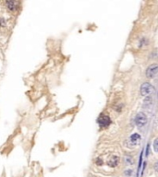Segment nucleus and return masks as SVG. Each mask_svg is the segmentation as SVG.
I'll list each match as a JSON object with an SVG mask.
<instances>
[{
  "instance_id": "obj_4",
  "label": "nucleus",
  "mask_w": 158,
  "mask_h": 177,
  "mask_svg": "<svg viewBox=\"0 0 158 177\" xmlns=\"http://www.w3.org/2000/svg\"><path fill=\"white\" fill-rule=\"evenodd\" d=\"M157 69H158L157 64H153L151 66H149V68L146 70V77L149 78H155L157 75Z\"/></svg>"
},
{
  "instance_id": "obj_8",
  "label": "nucleus",
  "mask_w": 158,
  "mask_h": 177,
  "mask_svg": "<svg viewBox=\"0 0 158 177\" xmlns=\"http://www.w3.org/2000/svg\"><path fill=\"white\" fill-rule=\"evenodd\" d=\"M125 162L127 164H132L133 163V160L131 159V157H129V156H126V158H125Z\"/></svg>"
},
{
  "instance_id": "obj_2",
  "label": "nucleus",
  "mask_w": 158,
  "mask_h": 177,
  "mask_svg": "<svg viewBox=\"0 0 158 177\" xmlns=\"http://www.w3.org/2000/svg\"><path fill=\"white\" fill-rule=\"evenodd\" d=\"M153 90V86L148 83V82H145L143 85L141 86V96H147L149 94H151Z\"/></svg>"
},
{
  "instance_id": "obj_5",
  "label": "nucleus",
  "mask_w": 158,
  "mask_h": 177,
  "mask_svg": "<svg viewBox=\"0 0 158 177\" xmlns=\"http://www.w3.org/2000/svg\"><path fill=\"white\" fill-rule=\"evenodd\" d=\"M129 141H130V143H132L133 145L139 144L140 141H141V137H140V135H139V134H133V135L130 137Z\"/></svg>"
},
{
  "instance_id": "obj_9",
  "label": "nucleus",
  "mask_w": 158,
  "mask_h": 177,
  "mask_svg": "<svg viewBox=\"0 0 158 177\" xmlns=\"http://www.w3.org/2000/svg\"><path fill=\"white\" fill-rule=\"evenodd\" d=\"M158 139H155V143H153V148H155V151H157V141Z\"/></svg>"
},
{
  "instance_id": "obj_6",
  "label": "nucleus",
  "mask_w": 158,
  "mask_h": 177,
  "mask_svg": "<svg viewBox=\"0 0 158 177\" xmlns=\"http://www.w3.org/2000/svg\"><path fill=\"white\" fill-rule=\"evenodd\" d=\"M119 162V159H118V157L117 156H113L111 159L109 160L108 162V165L110 167H116L117 165Z\"/></svg>"
},
{
  "instance_id": "obj_1",
  "label": "nucleus",
  "mask_w": 158,
  "mask_h": 177,
  "mask_svg": "<svg viewBox=\"0 0 158 177\" xmlns=\"http://www.w3.org/2000/svg\"><path fill=\"white\" fill-rule=\"evenodd\" d=\"M135 124L138 127H143L147 124V116L143 113H139L135 117Z\"/></svg>"
},
{
  "instance_id": "obj_7",
  "label": "nucleus",
  "mask_w": 158,
  "mask_h": 177,
  "mask_svg": "<svg viewBox=\"0 0 158 177\" xmlns=\"http://www.w3.org/2000/svg\"><path fill=\"white\" fill-rule=\"evenodd\" d=\"M7 7H9V9H10V10H14V9H16V2H13V1H9V2H7Z\"/></svg>"
},
{
  "instance_id": "obj_3",
  "label": "nucleus",
  "mask_w": 158,
  "mask_h": 177,
  "mask_svg": "<svg viewBox=\"0 0 158 177\" xmlns=\"http://www.w3.org/2000/svg\"><path fill=\"white\" fill-rule=\"evenodd\" d=\"M98 124H99L102 127H107L108 125L111 124V119H110V117L108 115L102 113L99 116V118H98Z\"/></svg>"
}]
</instances>
